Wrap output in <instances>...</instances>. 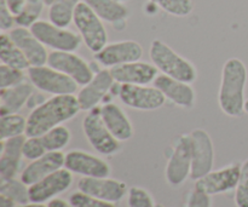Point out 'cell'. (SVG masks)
Returning <instances> with one entry per match:
<instances>
[{"label":"cell","instance_id":"6da1fadb","mask_svg":"<svg viewBox=\"0 0 248 207\" xmlns=\"http://www.w3.org/2000/svg\"><path fill=\"white\" fill-rule=\"evenodd\" d=\"M81 111L74 95L53 96L31 111L27 118V137H39L70 120Z\"/></svg>","mask_w":248,"mask_h":207},{"label":"cell","instance_id":"7a4b0ae2","mask_svg":"<svg viewBox=\"0 0 248 207\" xmlns=\"http://www.w3.org/2000/svg\"><path fill=\"white\" fill-rule=\"evenodd\" d=\"M247 84V68L239 58L225 62L222 72L218 102L227 115L239 118L245 113V90Z\"/></svg>","mask_w":248,"mask_h":207},{"label":"cell","instance_id":"3957f363","mask_svg":"<svg viewBox=\"0 0 248 207\" xmlns=\"http://www.w3.org/2000/svg\"><path fill=\"white\" fill-rule=\"evenodd\" d=\"M149 56L153 64L167 77L188 84L194 82L198 78L195 65L159 39L153 41L150 45Z\"/></svg>","mask_w":248,"mask_h":207},{"label":"cell","instance_id":"277c9868","mask_svg":"<svg viewBox=\"0 0 248 207\" xmlns=\"http://www.w3.org/2000/svg\"><path fill=\"white\" fill-rule=\"evenodd\" d=\"M73 22L90 51L97 53L107 45L108 34L106 27L102 19L86 2L82 1L78 5Z\"/></svg>","mask_w":248,"mask_h":207},{"label":"cell","instance_id":"5b68a950","mask_svg":"<svg viewBox=\"0 0 248 207\" xmlns=\"http://www.w3.org/2000/svg\"><path fill=\"white\" fill-rule=\"evenodd\" d=\"M82 130L92 148L101 155L110 157L120 150V141L114 137L104 124L101 116V108L90 111L82 120Z\"/></svg>","mask_w":248,"mask_h":207},{"label":"cell","instance_id":"8992f818","mask_svg":"<svg viewBox=\"0 0 248 207\" xmlns=\"http://www.w3.org/2000/svg\"><path fill=\"white\" fill-rule=\"evenodd\" d=\"M28 78L33 86L53 96L74 95L78 91V84L64 73L51 67H29Z\"/></svg>","mask_w":248,"mask_h":207},{"label":"cell","instance_id":"52a82bcc","mask_svg":"<svg viewBox=\"0 0 248 207\" xmlns=\"http://www.w3.org/2000/svg\"><path fill=\"white\" fill-rule=\"evenodd\" d=\"M31 33L39 39L40 43L55 51H67L73 52L81 45L82 38L80 34L74 33L67 28H61L47 21L39 19L31 24Z\"/></svg>","mask_w":248,"mask_h":207},{"label":"cell","instance_id":"ba28073f","mask_svg":"<svg viewBox=\"0 0 248 207\" xmlns=\"http://www.w3.org/2000/svg\"><path fill=\"white\" fill-rule=\"evenodd\" d=\"M191 174V138L190 135H181L167 161L165 177L171 187H181Z\"/></svg>","mask_w":248,"mask_h":207},{"label":"cell","instance_id":"9c48e42d","mask_svg":"<svg viewBox=\"0 0 248 207\" xmlns=\"http://www.w3.org/2000/svg\"><path fill=\"white\" fill-rule=\"evenodd\" d=\"M191 138V174L193 181L210 174L215 165V147L211 136L202 128H196L190 133Z\"/></svg>","mask_w":248,"mask_h":207},{"label":"cell","instance_id":"30bf717a","mask_svg":"<svg viewBox=\"0 0 248 207\" xmlns=\"http://www.w3.org/2000/svg\"><path fill=\"white\" fill-rule=\"evenodd\" d=\"M119 98L126 107L137 111H156L166 101L164 94L155 86L130 84H124L119 87Z\"/></svg>","mask_w":248,"mask_h":207},{"label":"cell","instance_id":"8fae6325","mask_svg":"<svg viewBox=\"0 0 248 207\" xmlns=\"http://www.w3.org/2000/svg\"><path fill=\"white\" fill-rule=\"evenodd\" d=\"M47 65L67 74L80 86L87 85L94 77L89 63L74 52L52 51L48 53Z\"/></svg>","mask_w":248,"mask_h":207},{"label":"cell","instance_id":"7c38bea8","mask_svg":"<svg viewBox=\"0 0 248 207\" xmlns=\"http://www.w3.org/2000/svg\"><path fill=\"white\" fill-rule=\"evenodd\" d=\"M73 182L74 177L69 170L65 167L58 170L29 187V200L36 204L50 203L57 195L67 191Z\"/></svg>","mask_w":248,"mask_h":207},{"label":"cell","instance_id":"4fadbf2b","mask_svg":"<svg viewBox=\"0 0 248 207\" xmlns=\"http://www.w3.org/2000/svg\"><path fill=\"white\" fill-rule=\"evenodd\" d=\"M78 189L87 195L113 204L123 200L128 193L126 183L109 177H82L78 182Z\"/></svg>","mask_w":248,"mask_h":207},{"label":"cell","instance_id":"5bb4252c","mask_svg":"<svg viewBox=\"0 0 248 207\" xmlns=\"http://www.w3.org/2000/svg\"><path fill=\"white\" fill-rule=\"evenodd\" d=\"M64 167L72 174L82 177H109L111 167L108 162L97 155L84 150H72L65 154Z\"/></svg>","mask_w":248,"mask_h":207},{"label":"cell","instance_id":"9a60e30c","mask_svg":"<svg viewBox=\"0 0 248 207\" xmlns=\"http://www.w3.org/2000/svg\"><path fill=\"white\" fill-rule=\"evenodd\" d=\"M240 174H241V164H232L218 171H211L205 177L198 179L195 189L211 196L228 193L232 189H236Z\"/></svg>","mask_w":248,"mask_h":207},{"label":"cell","instance_id":"2e32d148","mask_svg":"<svg viewBox=\"0 0 248 207\" xmlns=\"http://www.w3.org/2000/svg\"><path fill=\"white\" fill-rule=\"evenodd\" d=\"M143 48L137 41L123 40L109 44L99 52L94 53V60L107 68L125 64L130 62H137L142 58Z\"/></svg>","mask_w":248,"mask_h":207},{"label":"cell","instance_id":"e0dca14e","mask_svg":"<svg viewBox=\"0 0 248 207\" xmlns=\"http://www.w3.org/2000/svg\"><path fill=\"white\" fill-rule=\"evenodd\" d=\"M114 80L110 70H99L93 79L87 85L82 86L78 94V101H79L80 108L84 111H90L98 106L99 102L104 98L107 94L113 87Z\"/></svg>","mask_w":248,"mask_h":207},{"label":"cell","instance_id":"ac0fdd59","mask_svg":"<svg viewBox=\"0 0 248 207\" xmlns=\"http://www.w3.org/2000/svg\"><path fill=\"white\" fill-rule=\"evenodd\" d=\"M9 35L26 55L27 60L31 63V67H41L47 64L48 53L45 45L39 41L31 29L26 27H17L10 31Z\"/></svg>","mask_w":248,"mask_h":207},{"label":"cell","instance_id":"d6986e66","mask_svg":"<svg viewBox=\"0 0 248 207\" xmlns=\"http://www.w3.org/2000/svg\"><path fill=\"white\" fill-rule=\"evenodd\" d=\"M157 69L154 64L145 62H130L110 68L115 82L130 85H148L154 82L157 77Z\"/></svg>","mask_w":248,"mask_h":207},{"label":"cell","instance_id":"ffe728a7","mask_svg":"<svg viewBox=\"0 0 248 207\" xmlns=\"http://www.w3.org/2000/svg\"><path fill=\"white\" fill-rule=\"evenodd\" d=\"M65 154L62 152L46 153L39 159L31 161L21 174V181L28 187L41 181L48 175L64 167Z\"/></svg>","mask_w":248,"mask_h":207},{"label":"cell","instance_id":"44dd1931","mask_svg":"<svg viewBox=\"0 0 248 207\" xmlns=\"http://www.w3.org/2000/svg\"><path fill=\"white\" fill-rule=\"evenodd\" d=\"M154 86L159 89L167 99L181 108L189 109L195 104V91L188 82L161 74L155 78Z\"/></svg>","mask_w":248,"mask_h":207},{"label":"cell","instance_id":"7402d4cb","mask_svg":"<svg viewBox=\"0 0 248 207\" xmlns=\"http://www.w3.org/2000/svg\"><path fill=\"white\" fill-rule=\"evenodd\" d=\"M24 141L26 137L23 135L1 141V157H0L1 181L15 178L18 174L21 159L23 158Z\"/></svg>","mask_w":248,"mask_h":207},{"label":"cell","instance_id":"603a6c76","mask_svg":"<svg viewBox=\"0 0 248 207\" xmlns=\"http://www.w3.org/2000/svg\"><path fill=\"white\" fill-rule=\"evenodd\" d=\"M101 116L108 130L120 142L133 137V126L127 114L115 103H107L101 108Z\"/></svg>","mask_w":248,"mask_h":207},{"label":"cell","instance_id":"cb8c5ba5","mask_svg":"<svg viewBox=\"0 0 248 207\" xmlns=\"http://www.w3.org/2000/svg\"><path fill=\"white\" fill-rule=\"evenodd\" d=\"M34 91L33 84L22 82L17 86L4 89L0 92V114L9 115L17 114L31 97Z\"/></svg>","mask_w":248,"mask_h":207},{"label":"cell","instance_id":"d4e9b609","mask_svg":"<svg viewBox=\"0 0 248 207\" xmlns=\"http://www.w3.org/2000/svg\"><path fill=\"white\" fill-rule=\"evenodd\" d=\"M86 2L102 21L109 23H120L130 15L127 7L116 0H82Z\"/></svg>","mask_w":248,"mask_h":207},{"label":"cell","instance_id":"484cf974","mask_svg":"<svg viewBox=\"0 0 248 207\" xmlns=\"http://www.w3.org/2000/svg\"><path fill=\"white\" fill-rule=\"evenodd\" d=\"M0 60L2 64L19 70L29 69L31 67V63L27 60L26 55L6 33H2L0 36Z\"/></svg>","mask_w":248,"mask_h":207},{"label":"cell","instance_id":"4316f807","mask_svg":"<svg viewBox=\"0 0 248 207\" xmlns=\"http://www.w3.org/2000/svg\"><path fill=\"white\" fill-rule=\"evenodd\" d=\"M80 2V0H55L48 9V19L55 26L67 28L74 19L75 10Z\"/></svg>","mask_w":248,"mask_h":207},{"label":"cell","instance_id":"83f0119b","mask_svg":"<svg viewBox=\"0 0 248 207\" xmlns=\"http://www.w3.org/2000/svg\"><path fill=\"white\" fill-rule=\"evenodd\" d=\"M39 137L41 138V142L47 153L62 152V149H64L69 144L72 140V132L68 127L60 125Z\"/></svg>","mask_w":248,"mask_h":207},{"label":"cell","instance_id":"f1b7e54d","mask_svg":"<svg viewBox=\"0 0 248 207\" xmlns=\"http://www.w3.org/2000/svg\"><path fill=\"white\" fill-rule=\"evenodd\" d=\"M27 119L19 114H9L2 115L0 120V140L5 141L9 138L17 137L26 133Z\"/></svg>","mask_w":248,"mask_h":207},{"label":"cell","instance_id":"f546056e","mask_svg":"<svg viewBox=\"0 0 248 207\" xmlns=\"http://www.w3.org/2000/svg\"><path fill=\"white\" fill-rule=\"evenodd\" d=\"M0 194L10 198L18 205H26V204L31 203V200H29V187L24 184L21 179L17 181V179L12 178L1 181Z\"/></svg>","mask_w":248,"mask_h":207},{"label":"cell","instance_id":"4dcf8cb0","mask_svg":"<svg viewBox=\"0 0 248 207\" xmlns=\"http://www.w3.org/2000/svg\"><path fill=\"white\" fill-rule=\"evenodd\" d=\"M44 0H28L27 4L24 5L23 10L21 11V14L17 15L15 18H16V23L19 27H26V28H31V24L35 23L36 21H39V16L41 15L44 9Z\"/></svg>","mask_w":248,"mask_h":207},{"label":"cell","instance_id":"1f68e13d","mask_svg":"<svg viewBox=\"0 0 248 207\" xmlns=\"http://www.w3.org/2000/svg\"><path fill=\"white\" fill-rule=\"evenodd\" d=\"M164 11L177 17H186L193 12L194 2L191 0H150Z\"/></svg>","mask_w":248,"mask_h":207},{"label":"cell","instance_id":"d6a6232c","mask_svg":"<svg viewBox=\"0 0 248 207\" xmlns=\"http://www.w3.org/2000/svg\"><path fill=\"white\" fill-rule=\"evenodd\" d=\"M24 82L23 70L9 67L6 64L0 65V89H9Z\"/></svg>","mask_w":248,"mask_h":207},{"label":"cell","instance_id":"836d02e7","mask_svg":"<svg viewBox=\"0 0 248 207\" xmlns=\"http://www.w3.org/2000/svg\"><path fill=\"white\" fill-rule=\"evenodd\" d=\"M235 204L237 207H248V159L241 164V174L235 189Z\"/></svg>","mask_w":248,"mask_h":207},{"label":"cell","instance_id":"e575fe53","mask_svg":"<svg viewBox=\"0 0 248 207\" xmlns=\"http://www.w3.org/2000/svg\"><path fill=\"white\" fill-rule=\"evenodd\" d=\"M69 203L74 207H116L115 204L87 195V194L82 193L80 191L70 194Z\"/></svg>","mask_w":248,"mask_h":207},{"label":"cell","instance_id":"d590c367","mask_svg":"<svg viewBox=\"0 0 248 207\" xmlns=\"http://www.w3.org/2000/svg\"><path fill=\"white\" fill-rule=\"evenodd\" d=\"M127 201L128 207H155L149 191L140 187H131L128 189Z\"/></svg>","mask_w":248,"mask_h":207},{"label":"cell","instance_id":"8d00e7d4","mask_svg":"<svg viewBox=\"0 0 248 207\" xmlns=\"http://www.w3.org/2000/svg\"><path fill=\"white\" fill-rule=\"evenodd\" d=\"M46 149L44 147L43 142H41L40 137H28L26 138L23 144V158L29 160V161H34V160L39 159L43 155L46 154Z\"/></svg>","mask_w":248,"mask_h":207},{"label":"cell","instance_id":"74e56055","mask_svg":"<svg viewBox=\"0 0 248 207\" xmlns=\"http://www.w3.org/2000/svg\"><path fill=\"white\" fill-rule=\"evenodd\" d=\"M15 23H16V18L7 6V1L0 0V28L1 31L5 32L7 29H12Z\"/></svg>","mask_w":248,"mask_h":207},{"label":"cell","instance_id":"f35d334b","mask_svg":"<svg viewBox=\"0 0 248 207\" xmlns=\"http://www.w3.org/2000/svg\"><path fill=\"white\" fill-rule=\"evenodd\" d=\"M212 206V200H211V195L202 193V191H193L189 195L188 204L186 207H211Z\"/></svg>","mask_w":248,"mask_h":207},{"label":"cell","instance_id":"ab89813d","mask_svg":"<svg viewBox=\"0 0 248 207\" xmlns=\"http://www.w3.org/2000/svg\"><path fill=\"white\" fill-rule=\"evenodd\" d=\"M6 1L9 9L11 10V12L15 15V17H16L17 15L21 14V11L23 10L24 5L27 4L28 0H6Z\"/></svg>","mask_w":248,"mask_h":207},{"label":"cell","instance_id":"60d3db41","mask_svg":"<svg viewBox=\"0 0 248 207\" xmlns=\"http://www.w3.org/2000/svg\"><path fill=\"white\" fill-rule=\"evenodd\" d=\"M47 206L48 207H74L69 203V201H65L63 200V199H58V198L51 200Z\"/></svg>","mask_w":248,"mask_h":207},{"label":"cell","instance_id":"b9f144b4","mask_svg":"<svg viewBox=\"0 0 248 207\" xmlns=\"http://www.w3.org/2000/svg\"><path fill=\"white\" fill-rule=\"evenodd\" d=\"M17 204L7 196L0 194V207H16Z\"/></svg>","mask_w":248,"mask_h":207},{"label":"cell","instance_id":"7bdbcfd3","mask_svg":"<svg viewBox=\"0 0 248 207\" xmlns=\"http://www.w3.org/2000/svg\"><path fill=\"white\" fill-rule=\"evenodd\" d=\"M16 207H48L47 205H45V204H36V203H28L26 204V205H18Z\"/></svg>","mask_w":248,"mask_h":207},{"label":"cell","instance_id":"ee69618b","mask_svg":"<svg viewBox=\"0 0 248 207\" xmlns=\"http://www.w3.org/2000/svg\"><path fill=\"white\" fill-rule=\"evenodd\" d=\"M53 1H55V0H44L45 5H47V6H51V5L53 4Z\"/></svg>","mask_w":248,"mask_h":207}]
</instances>
